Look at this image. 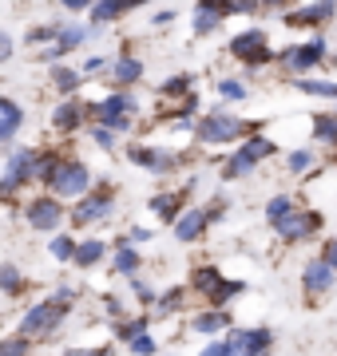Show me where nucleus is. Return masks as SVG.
<instances>
[{"label":"nucleus","mask_w":337,"mask_h":356,"mask_svg":"<svg viewBox=\"0 0 337 356\" xmlns=\"http://www.w3.org/2000/svg\"><path fill=\"white\" fill-rule=\"evenodd\" d=\"M131 13V4H123V0H95L91 4V24L95 28H104V24H111V20H119V16H127Z\"/></svg>","instance_id":"26"},{"label":"nucleus","mask_w":337,"mask_h":356,"mask_svg":"<svg viewBox=\"0 0 337 356\" xmlns=\"http://www.w3.org/2000/svg\"><path fill=\"white\" fill-rule=\"evenodd\" d=\"M127 353H131V356H159V341H155V332H147V337H139L135 344H127Z\"/></svg>","instance_id":"43"},{"label":"nucleus","mask_w":337,"mask_h":356,"mask_svg":"<svg viewBox=\"0 0 337 356\" xmlns=\"http://www.w3.org/2000/svg\"><path fill=\"white\" fill-rule=\"evenodd\" d=\"M322 226H325L322 210H294L290 218H282V222L274 226V234H278L285 245H294V242H306V238H313Z\"/></svg>","instance_id":"11"},{"label":"nucleus","mask_w":337,"mask_h":356,"mask_svg":"<svg viewBox=\"0 0 337 356\" xmlns=\"http://www.w3.org/2000/svg\"><path fill=\"white\" fill-rule=\"evenodd\" d=\"M222 273L214 266H198L195 273H191V293H203V297H210V301H214V297H219V289H222Z\"/></svg>","instance_id":"23"},{"label":"nucleus","mask_w":337,"mask_h":356,"mask_svg":"<svg viewBox=\"0 0 337 356\" xmlns=\"http://www.w3.org/2000/svg\"><path fill=\"white\" fill-rule=\"evenodd\" d=\"M111 79L119 83V91L131 88V83H139V79H143V60H139V56H127V51H123L116 64H111Z\"/></svg>","instance_id":"22"},{"label":"nucleus","mask_w":337,"mask_h":356,"mask_svg":"<svg viewBox=\"0 0 337 356\" xmlns=\"http://www.w3.org/2000/svg\"><path fill=\"white\" fill-rule=\"evenodd\" d=\"M127 159L143 170H151V175H171V170H179V151H167V147H127Z\"/></svg>","instance_id":"13"},{"label":"nucleus","mask_w":337,"mask_h":356,"mask_svg":"<svg viewBox=\"0 0 337 356\" xmlns=\"http://www.w3.org/2000/svg\"><path fill=\"white\" fill-rule=\"evenodd\" d=\"M151 332V313H139V317H127L116 325V341L119 344H135L139 337H147Z\"/></svg>","instance_id":"25"},{"label":"nucleus","mask_w":337,"mask_h":356,"mask_svg":"<svg viewBox=\"0 0 337 356\" xmlns=\"http://www.w3.org/2000/svg\"><path fill=\"white\" fill-rule=\"evenodd\" d=\"M222 356H254L250 348V332L246 329H230L222 337Z\"/></svg>","instance_id":"34"},{"label":"nucleus","mask_w":337,"mask_h":356,"mask_svg":"<svg viewBox=\"0 0 337 356\" xmlns=\"http://www.w3.org/2000/svg\"><path fill=\"white\" fill-rule=\"evenodd\" d=\"M226 4H214V0H198L195 8H191V28H195V36H210V32H219L222 20H226Z\"/></svg>","instance_id":"15"},{"label":"nucleus","mask_w":337,"mask_h":356,"mask_svg":"<svg viewBox=\"0 0 337 356\" xmlns=\"http://www.w3.org/2000/svg\"><path fill=\"white\" fill-rule=\"evenodd\" d=\"M294 210H298V206H294V198H290V194H274L270 202H266V222H270V226H278V222H282V218H290Z\"/></svg>","instance_id":"35"},{"label":"nucleus","mask_w":337,"mask_h":356,"mask_svg":"<svg viewBox=\"0 0 337 356\" xmlns=\"http://www.w3.org/2000/svg\"><path fill=\"white\" fill-rule=\"evenodd\" d=\"M127 285H131V293H135V301H139V305H155V301H159V289H155V285H147L143 277H131Z\"/></svg>","instance_id":"42"},{"label":"nucleus","mask_w":337,"mask_h":356,"mask_svg":"<svg viewBox=\"0 0 337 356\" xmlns=\"http://www.w3.org/2000/svg\"><path fill=\"white\" fill-rule=\"evenodd\" d=\"M266 356H270V353H266Z\"/></svg>","instance_id":"53"},{"label":"nucleus","mask_w":337,"mask_h":356,"mask_svg":"<svg viewBox=\"0 0 337 356\" xmlns=\"http://www.w3.org/2000/svg\"><path fill=\"white\" fill-rule=\"evenodd\" d=\"M52 83H56V91L64 95V99H76V91H79V83H84V72H76V67H52Z\"/></svg>","instance_id":"29"},{"label":"nucleus","mask_w":337,"mask_h":356,"mask_svg":"<svg viewBox=\"0 0 337 356\" xmlns=\"http://www.w3.org/2000/svg\"><path fill=\"white\" fill-rule=\"evenodd\" d=\"M210 226V214H207V206H191L187 214L175 222V242H182V245H191V242H198L203 238V229Z\"/></svg>","instance_id":"17"},{"label":"nucleus","mask_w":337,"mask_h":356,"mask_svg":"<svg viewBox=\"0 0 337 356\" xmlns=\"http://www.w3.org/2000/svg\"><path fill=\"white\" fill-rule=\"evenodd\" d=\"M187 194H191V191H163V194H151V202H147V206H151V214H155L159 222H171V226H175V222L187 214V210H182Z\"/></svg>","instance_id":"18"},{"label":"nucleus","mask_w":337,"mask_h":356,"mask_svg":"<svg viewBox=\"0 0 337 356\" xmlns=\"http://www.w3.org/2000/svg\"><path fill=\"white\" fill-rule=\"evenodd\" d=\"M79 72H84V76H104V72H111V60H107V56H88Z\"/></svg>","instance_id":"45"},{"label":"nucleus","mask_w":337,"mask_h":356,"mask_svg":"<svg viewBox=\"0 0 337 356\" xmlns=\"http://www.w3.org/2000/svg\"><path fill=\"white\" fill-rule=\"evenodd\" d=\"M104 309H107V317H116V321H123V313H127L119 297H107V301H104Z\"/></svg>","instance_id":"49"},{"label":"nucleus","mask_w":337,"mask_h":356,"mask_svg":"<svg viewBox=\"0 0 337 356\" xmlns=\"http://www.w3.org/2000/svg\"><path fill=\"white\" fill-rule=\"evenodd\" d=\"M313 139L337 147V115H318V119H313Z\"/></svg>","instance_id":"39"},{"label":"nucleus","mask_w":337,"mask_h":356,"mask_svg":"<svg viewBox=\"0 0 337 356\" xmlns=\"http://www.w3.org/2000/svg\"><path fill=\"white\" fill-rule=\"evenodd\" d=\"M238 293H246V281H222L219 297H214L210 305H214V309H226V305L234 301V297H238Z\"/></svg>","instance_id":"40"},{"label":"nucleus","mask_w":337,"mask_h":356,"mask_svg":"<svg viewBox=\"0 0 337 356\" xmlns=\"http://www.w3.org/2000/svg\"><path fill=\"white\" fill-rule=\"evenodd\" d=\"M104 257H107V242H100V238H88V242H79L76 269H95Z\"/></svg>","instance_id":"31"},{"label":"nucleus","mask_w":337,"mask_h":356,"mask_svg":"<svg viewBox=\"0 0 337 356\" xmlns=\"http://www.w3.org/2000/svg\"><path fill=\"white\" fill-rule=\"evenodd\" d=\"M191 95H195V76H171V79H163V83H159V99L187 103Z\"/></svg>","instance_id":"27"},{"label":"nucleus","mask_w":337,"mask_h":356,"mask_svg":"<svg viewBox=\"0 0 337 356\" xmlns=\"http://www.w3.org/2000/svg\"><path fill=\"white\" fill-rule=\"evenodd\" d=\"M64 321H68V305L56 301V297H48V301H36V305L24 309V317L16 325V337H24V341H44V337H52Z\"/></svg>","instance_id":"1"},{"label":"nucleus","mask_w":337,"mask_h":356,"mask_svg":"<svg viewBox=\"0 0 337 356\" xmlns=\"http://www.w3.org/2000/svg\"><path fill=\"white\" fill-rule=\"evenodd\" d=\"M230 329H234V317L226 313V309L210 305L207 313L191 317V332H198V337H219V341H222V332H230Z\"/></svg>","instance_id":"19"},{"label":"nucleus","mask_w":337,"mask_h":356,"mask_svg":"<svg viewBox=\"0 0 337 356\" xmlns=\"http://www.w3.org/2000/svg\"><path fill=\"white\" fill-rule=\"evenodd\" d=\"M111 214H116V191H111V182H100L84 202L72 206V226H95V222H107Z\"/></svg>","instance_id":"10"},{"label":"nucleus","mask_w":337,"mask_h":356,"mask_svg":"<svg viewBox=\"0 0 337 356\" xmlns=\"http://www.w3.org/2000/svg\"><path fill=\"white\" fill-rule=\"evenodd\" d=\"M60 163H64V154L60 151H36V163H32V182H40V186H52L56 170H60Z\"/></svg>","instance_id":"24"},{"label":"nucleus","mask_w":337,"mask_h":356,"mask_svg":"<svg viewBox=\"0 0 337 356\" xmlns=\"http://www.w3.org/2000/svg\"><path fill=\"white\" fill-rule=\"evenodd\" d=\"M48 254H52V261H60V266H64V261H72V266H76L79 242L72 238V234H56V238H52V245H48Z\"/></svg>","instance_id":"32"},{"label":"nucleus","mask_w":337,"mask_h":356,"mask_svg":"<svg viewBox=\"0 0 337 356\" xmlns=\"http://www.w3.org/2000/svg\"><path fill=\"white\" fill-rule=\"evenodd\" d=\"M230 56H234V60H242L246 72H262V67L278 64V56L270 51V36H266V28H242V32L230 40Z\"/></svg>","instance_id":"3"},{"label":"nucleus","mask_w":337,"mask_h":356,"mask_svg":"<svg viewBox=\"0 0 337 356\" xmlns=\"http://www.w3.org/2000/svg\"><path fill=\"white\" fill-rule=\"evenodd\" d=\"M322 257H325V261H329V266L337 269V238H329V242H325V254H322Z\"/></svg>","instance_id":"50"},{"label":"nucleus","mask_w":337,"mask_h":356,"mask_svg":"<svg viewBox=\"0 0 337 356\" xmlns=\"http://www.w3.org/2000/svg\"><path fill=\"white\" fill-rule=\"evenodd\" d=\"M32 163H36V151L32 147H8V154H4V175H0V194L8 202L20 194V186L32 182Z\"/></svg>","instance_id":"8"},{"label":"nucleus","mask_w":337,"mask_h":356,"mask_svg":"<svg viewBox=\"0 0 337 356\" xmlns=\"http://www.w3.org/2000/svg\"><path fill=\"white\" fill-rule=\"evenodd\" d=\"M294 88L301 91V95H322V99H337V79H294Z\"/></svg>","instance_id":"33"},{"label":"nucleus","mask_w":337,"mask_h":356,"mask_svg":"<svg viewBox=\"0 0 337 356\" xmlns=\"http://www.w3.org/2000/svg\"><path fill=\"white\" fill-rule=\"evenodd\" d=\"M139 266H143V254L139 250H135V245L127 242V238H123V242L116 245V257H111V269H116L119 277H139Z\"/></svg>","instance_id":"21"},{"label":"nucleus","mask_w":337,"mask_h":356,"mask_svg":"<svg viewBox=\"0 0 337 356\" xmlns=\"http://www.w3.org/2000/svg\"><path fill=\"white\" fill-rule=\"evenodd\" d=\"M334 16H337V4L322 0V4H298V8H285L282 20H285V28H322V24H329Z\"/></svg>","instance_id":"14"},{"label":"nucleus","mask_w":337,"mask_h":356,"mask_svg":"<svg viewBox=\"0 0 337 356\" xmlns=\"http://www.w3.org/2000/svg\"><path fill=\"white\" fill-rule=\"evenodd\" d=\"M0 356H32V341H24V337H8V341L0 344Z\"/></svg>","instance_id":"44"},{"label":"nucleus","mask_w":337,"mask_h":356,"mask_svg":"<svg viewBox=\"0 0 337 356\" xmlns=\"http://www.w3.org/2000/svg\"><path fill=\"white\" fill-rule=\"evenodd\" d=\"M91 111V127H104V131H116V135H123V131H131V115H135V95L131 91H111V95H104V99H95L88 107Z\"/></svg>","instance_id":"2"},{"label":"nucleus","mask_w":337,"mask_h":356,"mask_svg":"<svg viewBox=\"0 0 337 356\" xmlns=\"http://www.w3.org/2000/svg\"><path fill=\"white\" fill-rule=\"evenodd\" d=\"M187 293H191V285H171L167 293H159L151 317H175V313L182 309V301H187Z\"/></svg>","instance_id":"28"},{"label":"nucleus","mask_w":337,"mask_h":356,"mask_svg":"<svg viewBox=\"0 0 337 356\" xmlns=\"http://www.w3.org/2000/svg\"><path fill=\"white\" fill-rule=\"evenodd\" d=\"M175 16H179V13H175V8H163V13H155V28H159V24H171Z\"/></svg>","instance_id":"51"},{"label":"nucleus","mask_w":337,"mask_h":356,"mask_svg":"<svg viewBox=\"0 0 337 356\" xmlns=\"http://www.w3.org/2000/svg\"><path fill=\"white\" fill-rule=\"evenodd\" d=\"M151 238H155V234H151L147 226H131V229H127V242H131V245H143V242H151Z\"/></svg>","instance_id":"48"},{"label":"nucleus","mask_w":337,"mask_h":356,"mask_svg":"<svg viewBox=\"0 0 337 356\" xmlns=\"http://www.w3.org/2000/svg\"><path fill=\"white\" fill-rule=\"evenodd\" d=\"M337 285V269L325 261V257H310L306 266H301V293L310 297V301H318V297H325V293H334Z\"/></svg>","instance_id":"12"},{"label":"nucleus","mask_w":337,"mask_h":356,"mask_svg":"<svg viewBox=\"0 0 337 356\" xmlns=\"http://www.w3.org/2000/svg\"><path fill=\"white\" fill-rule=\"evenodd\" d=\"M91 143H95V147H104V151H116V131L91 127Z\"/></svg>","instance_id":"46"},{"label":"nucleus","mask_w":337,"mask_h":356,"mask_svg":"<svg viewBox=\"0 0 337 356\" xmlns=\"http://www.w3.org/2000/svg\"><path fill=\"white\" fill-rule=\"evenodd\" d=\"M198 356H222V341H210V344H207V348H203Z\"/></svg>","instance_id":"52"},{"label":"nucleus","mask_w":337,"mask_h":356,"mask_svg":"<svg viewBox=\"0 0 337 356\" xmlns=\"http://www.w3.org/2000/svg\"><path fill=\"white\" fill-rule=\"evenodd\" d=\"M270 154H274V143L266 139V135H250V139L242 143V147H238V151H234L230 159H226V163H222V182L246 178L250 170H254L258 163H266Z\"/></svg>","instance_id":"6"},{"label":"nucleus","mask_w":337,"mask_h":356,"mask_svg":"<svg viewBox=\"0 0 337 356\" xmlns=\"http://www.w3.org/2000/svg\"><path fill=\"white\" fill-rule=\"evenodd\" d=\"M84 119H91L88 107H84L79 99H64V103H56V111H52L48 123H52V131H60V135H76Z\"/></svg>","instance_id":"16"},{"label":"nucleus","mask_w":337,"mask_h":356,"mask_svg":"<svg viewBox=\"0 0 337 356\" xmlns=\"http://www.w3.org/2000/svg\"><path fill=\"white\" fill-rule=\"evenodd\" d=\"M20 127H24V107H20L13 95H4V99H0V143L13 147V139H16Z\"/></svg>","instance_id":"20"},{"label":"nucleus","mask_w":337,"mask_h":356,"mask_svg":"<svg viewBox=\"0 0 337 356\" xmlns=\"http://www.w3.org/2000/svg\"><path fill=\"white\" fill-rule=\"evenodd\" d=\"M325 56H329L325 36H313V40H306V44L282 48L278 51V64H282V72H290L294 79H310V72H318V67L325 64Z\"/></svg>","instance_id":"4"},{"label":"nucleus","mask_w":337,"mask_h":356,"mask_svg":"<svg viewBox=\"0 0 337 356\" xmlns=\"http://www.w3.org/2000/svg\"><path fill=\"white\" fill-rule=\"evenodd\" d=\"M250 332V348H254V356H266L274 344V332L266 329V325H258V329H246Z\"/></svg>","instance_id":"41"},{"label":"nucleus","mask_w":337,"mask_h":356,"mask_svg":"<svg viewBox=\"0 0 337 356\" xmlns=\"http://www.w3.org/2000/svg\"><path fill=\"white\" fill-rule=\"evenodd\" d=\"M60 28H64V24H36V28H28V32H24V44H28V48H36V51L56 48Z\"/></svg>","instance_id":"30"},{"label":"nucleus","mask_w":337,"mask_h":356,"mask_svg":"<svg viewBox=\"0 0 337 356\" xmlns=\"http://www.w3.org/2000/svg\"><path fill=\"white\" fill-rule=\"evenodd\" d=\"M48 191H52L60 202H84V198L91 194V170H88V163H79V159H64Z\"/></svg>","instance_id":"5"},{"label":"nucleus","mask_w":337,"mask_h":356,"mask_svg":"<svg viewBox=\"0 0 337 356\" xmlns=\"http://www.w3.org/2000/svg\"><path fill=\"white\" fill-rule=\"evenodd\" d=\"M219 99L222 103H242V99H250V88L242 83V79H219Z\"/></svg>","instance_id":"36"},{"label":"nucleus","mask_w":337,"mask_h":356,"mask_svg":"<svg viewBox=\"0 0 337 356\" xmlns=\"http://www.w3.org/2000/svg\"><path fill=\"white\" fill-rule=\"evenodd\" d=\"M0 289L8 293V297H16V293L24 289V273L16 269V261H4L0 266Z\"/></svg>","instance_id":"37"},{"label":"nucleus","mask_w":337,"mask_h":356,"mask_svg":"<svg viewBox=\"0 0 337 356\" xmlns=\"http://www.w3.org/2000/svg\"><path fill=\"white\" fill-rule=\"evenodd\" d=\"M13 51H16L13 32H8V28H0V64H8V60H13Z\"/></svg>","instance_id":"47"},{"label":"nucleus","mask_w":337,"mask_h":356,"mask_svg":"<svg viewBox=\"0 0 337 356\" xmlns=\"http://www.w3.org/2000/svg\"><path fill=\"white\" fill-rule=\"evenodd\" d=\"M313 163H318V154H313L310 147H294V151L285 154V166H290L294 175H306V170H313Z\"/></svg>","instance_id":"38"},{"label":"nucleus","mask_w":337,"mask_h":356,"mask_svg":"<svg viewBox=\"0 0 337 356\" xmlns=\"http://www.w3.org/2000/svg\"><path fill=\"white\" fill-rule=\"evenodd\" d=\"M246 127L250 123H242V119H234V115H226V111H214V115H207V119L195 123V139L203 143V147H226V143L242 139Z\"/></svg>","instance_id":"7"},{"label":"nucleus","mask_w":337,"mask_h":356,"mask_svg":"<svg viewBox=\"0 0 337 356\" xmlns=\"http://www.w3.org/2000/svg\"><path fill=\"white\" fill-rule=\"evenodd\" d=\"M64 218H72V214L64 210V202H60L56 194H36V198H28V202H24V222H28L32 229L60 234Z\"/></svg>","instance_id":"9"}]
</instances>
